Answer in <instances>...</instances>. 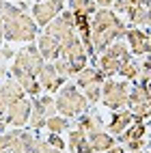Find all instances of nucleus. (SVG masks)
I'll list each match as a JSON object with an SVG mask.
<instances>
[{
  "mask_svg": "<svg viewBox=\"0 0 151 153\" xmlns=\"http://www.w3.org/2000/svg\"><path fill=\"white\" fill-rule=\"evenodd\" d=\"M112 7H115V13H127L132 4H129V0H115Z\"/></svg>",
  "mask_w": 151,
  "mask_h": 153,
  "instance_id": "72a5a7b5",
  "label": "nucleus"
},
{
  "mask_svg": "<svg viewBox=\"0 0 151 153\" xmlns=\"http://www.w3.org/2000/svg\"><path fill=\"white\" fill-rule=\"evenodd\" d=\"M37 50H39V54L43 56V60L45 63H52V60H56L58 56H60V43L56 41L54 37H50V35H45V33H41L37 37Z\"/></svg>",
  "mask_w": 151,
  "mask_h": 153,
  "instance_id": "ddd939ff",
  "label": "nucleus"
},
{
  "mask_svg": "<svg viewBox=\"0 0 151 153\" xmlns=\"http://www.w3.org/2000/svg\"><path fill=\"white\" fill-rule=\"evenodd\" d=\"M129 17L134 28L138 26H149V13H147V7H129V11L125 13Z\"/></svg>",
  "mask_w": 151,
  "mask_h": 153,
  "instance_id": "b1692460",
  "label": "nucleus"
},
{
  "mask_svg": "<svg viewBox=\"0 0 151 153\" xmlns=\"http://www.w3.org/2000/svg\"><path fill=\"white\" fill-rule=\"evenodd\" d=\"M74 153H93V149H91V145H89V140L84 138L82 142H80V145L76 147V151Z\"/></svg>",
  "mask_w": 151,
  "mask_h": 153,
  "instance_id": "c9c22d12",
  "label": "nucleus"
},
{
  "mask_svg": "<svg viewBox=\"0 0 151 153\" xmlns=\"http://www.w3.org/2000/svg\"><path fill=\"white\" fill-rule=\"evenodd\" d=\"M35 2H48V0H35Z\"/></svg>",
  "mask_w": 151,
  "mask_h": 153,
  "instance_id": "de8ad7c7",
  "label": "nucleus"
},
{
  "mask_svg": "<svg viewBox=\"0 0 151 153\" xmlns=\"http://www.w3.org/2000/svg\"><path fill=\"white\" fill-rule=\"evenodd\" d=\"M24 88L19 86L13 78H9L7 82H2L0 84V99L4 101L7 106H11V104H15V101H19V99H24Z\"/></svg>",
  "mask_w": 151,
  "mask_h": 153,
  "instance_id": "2eb2a0df",
  "label": "nucleus"
},
{
  "mask_svg": "<svg viewBox=\"0 0 151 153\" xmlns=\"http://www.w3.org/2000/svg\"><path fill=\"white\" fill-rule=\"evenodd\" d=\"M119 74L123 76L125 80H138V74H140V69H138V63L136 60H125V63H121L119 67Z\"/></svg>",
  "mask_w": 151,
  "mask_h": 153,
  "instance_id": "a878e982",
  "label": "nucleus"
},
{
  "mask_svg": "<svg viewBox=\"0 0 151 153\" xmlns=\"http://www.w3.org/2000/svg\"><path fill=\"white\" fill-rule=\"evenodd\" d=\"M147 13H149V26H151V0L147 2Z\"/></svg>",
  "mask_w": 151,
  "mask_h": 153,
  "instance_id": "c03bdc74",
  "label": "nucleus"
},
{
  "mask_svg": "<svg viewBox=\"0 0 151 153\" xmlns=\"http://www.w3.org/2000/svg\"><path fill=\"white\" fill-rule=\"evenodd\" d=\"M48 145H50V147H54V149L65 151V142H63V138H60L58 134H50V138H48Z\"/></svg>",
  "mask_w": 151,
  "mask_h": 153,
  "instance_id": "2f4dec72",
  "label": "nucleus"
},
{
  "mask_svg": "<svg viewBox=\"0 0 151 153\" xmlns=\"http://www.w3.org/2000/svg\"><path fill=\"white\" fill-rule=\"evenodd\" d=\"M4 131H7V123H4V121H0V134H4Z\"/></svg>",
  "mask_w": 151,
  "mask_h": 153,
  "instance_id": "a18cd8bd",
  "label": "nucleus"
},
{
  "mask_svg": "<svg viewBox=\"0 0 151 153\" xmlns=\"http://www.w3.org/2000/svg\"><path fill=\"white\" fill-rule=\"evenodd\" d=\"M45 127L50 129V134H60L63 129L69 127V121L65 117H60V114H54V117H50L45 121Z\"/></svg>",
  "mask_w": 151,
  "mask_h": 153,
  "instance_id": "bb28decb",
  "label": "nucleus"
},
{
  "mask_svg": "<svg viewBox=\"0 0 151 153\" xmlns=\"http://www.w3.org/2000/svg\"><path fill=\"white\" fill-rule=\"evenodd\" d=\"M30 110H33V101H28L26 97L15 101L7 108V114H4V123L7 125H13V127H26L28 125V119H30Z\"/></svg>",
  "mask_w": 151,
  "mask_h": 153,
  "instance_id": "1a4fd4ad",
  "label": "nucleus"
},
{
  "mask_svg": "<svg viewBox=\"0 0 151 153\" xmlns=\"http://www.w3.org/2000/svg\"><path fill=\"white\" fill-rule=\"evenodd\" d=\"M7 2H17V0H7ZM19 2H24V0H19Z\"/></svg>",
  "mask_w": 151,
  "mask_h": 153,
  "instance_id": "49530a36",
  "label": "nucleus"
},
{
  "mask_svg": "<svg viewBox=\"0 0 151 153\" xmlns=\"http://www.w3.org/2000/svg\"><path fill=\"white\" fill-rule=\"evenodd\" d=\"M54 101H56V112L65 119L84 114L86 108H89L86 97L80 93V88L76 84H63L58 88V95H56Z\"/></svg>",
  "mask_w": 151,
  "mask_h": 153,
  "instance_id": "7ed1b4c3",
  "label": "nucleus"
},
{
  "mask_svg": "<svg viewBox=\"0 0 151 153\" xmlns=\"http://www.w3.org/2000/svg\"><path fill=\"white\" fill-rule=\"evenodd\" d=\"M132 153H143V151H132Z\"/></svg>",
  "mask_w": 151,
  "mask_h": 153,
  "instance_id": "09e8293b",
  "label": "nucleus"
},
{
  "mask_svg": "<svg viewBox=\"0 0 151 153\" xmlns=\"http://www.w3.org/2000/svg\"><path fill=\"white\" fill-rule=\"evenodd\" d=\"M2 76H7V67H4V63H0V78Z\"/></svg>",
  "mask_w": 151,
  "mask_h": 153,
  "instance_id": "37998d69",
  "label": "nucleus"
},
{
  "mask_svg": "<svg viewBox=\"0 0 151 153\" xmlns=\"http://www.w3.org/2000/svg\"><path fill=\"white\" fill-rule=\"evenodd\" d=\"M84 138H86V134H84V131L80 129V127H78V129H71V131H69V138H67V149L74 153V151H76V147H78Z\"/></svg>",
  "mask_w": 151,
  "mask_h": 153,
  "instance_id": "c85d7f7f",
  "label": "nucleus"
},
{
  "mask_svg": "<svg viewBox=\"0 0 151 153\" xmlns=\"http://www.w3.org/2000/svg\"><path fill=\"white\" fill-rule=\"evenodd\" d=\"M52 65H54V69H56V74L63 78V80H67V78H71L74 74H71V67H69V63L65 58H56V60H52Z\"/></svg>",
  "mask_w": 151,
  "mask_h": 153,
  "instance_id": "cd10ccee",
  "label": "nucleus"
},
{
  "mask_svg": "<svg viewBox=\"0 0 151 153\" xmlns=\"http://www.w3.org/2000/svg\"><path fill=\"white\" fill-rule=\"evenodd\" d=\"M43 65H45V60H43L41 54H39L37 45H33V43H28V45H24L22 50H17V52H15L13 67L22 69V71H26V74L35 76V78L39 76V71L43 69Z\"/></svg>",
  "mask_w": 151,
  "mask_h": 153,
  "instance_id": "423d86ee",
  "label": "nucleus"
},
{
  "mask_svg": "<svg viewBox=\"0 0 151 153\" xmlns=\"http://www.w3.org/2000/svg\"><path fill=\"white\" fill-rule=\"evenodd\" d=\"M125 147H127L129 151H143V149L147 147V142H145V138H138V140H129V142H125Z\"/></svg>",
  "mask_w": 151,
  "mask_h": 153,
  "instance_id": "473e14b6",
  "label": "nucleus"
},
{
  "mask_svg": "<svg viewBox=\"0 0 151 153\" xmlns=\"http://www.w3.org/2000/svg\"><path fill=\"white\" fill-rule=\"evenodd\" d=\"M11 78L24 88L26 95H30V97H39L41 95V84H39V80L35 76H30V74H26V71H22V69H17V67L11 65Z\"/></svg>",
  "mask_w": 151,
  "mask_h": 153,
  "instance_id": "f8f14e48",
  "label": "nucleus"
},
{
  "mask_svg": "<svg viewBox=\"0 0 151 153\" xmlns=\"http://www.w3.org/2000/svg\"><path fill=\"white\" fill-rule=\"evenodd\" d=\"M138 69H140V82H151V54H147L145 56V60L138 65Z\"/></svg>",
  "mask_w": 151,
  "mask_h": 153,
  "instance_id": "7c9ffc66",
  "label": "nucleus"
},
{
  "mask_svg": "<svg viewBox=\"0 0 151 153\" xmlns=\"http://www.w3.org/2000/svg\"><path fill=\"white\" fill-rule=\"evenodd\" d=\"M33 112H39L41 117L50 119V117H54L56 114V101L54 97H50V95H39L33 99Z\"/></svg>",
  "mask_w": 151,
  "mask_h": 153,
  "instance_id": "6ab92c4d",
  "label": "nucleus"
},
{
  "mask_svg": "<svg viewBox=\"0 0 151 153\" xmlns=\"http://www.w3.org/2000/svg\"><path fill=\"white\" fill-rule=\"evenodd\" d=\"M89 30H91V48H93V54L97 56L110 43H115L119 37H125L127 26L112 9H97L89 19Z\"/></svg>",
  "mask_w": 151,
  "mask_h": 153,
  "instance_id": "f257e3e1",
  "label": "nucleus"
},
{
  "mask_svg": "<svg viewBox=\"0 0 151 153\" xmlns=\"http://www.w3.org/2000/svg\"><path fill=\"white\" fill-rule=\"evenodd\" d=\"M60 58H65L67 63H69V67H71V74H74V76H78L82 69H86L89 54H86V50H84L82 41H80V37H76L67 48L60 50Z\"/></svg>",
  "mask_w": 151,
  "mask_h": 153,
  "instance_id": "6e6552de",
  "label": "nucleus"
},
{
  "mask_svg": "<svg viewBox=\"0 0 151 153\" xmlns=\"http://www.w3.org/2000/svg\"><path fill=\"white\" fill-rule=\"evenodd\" d=\"M147 2H149V0H129L132 7H147Z\"/></svg>",
  "mask_w": 151,
  "mask_h": 153,
  "instance_id": "58836bf2",
  "label": "nucleus"
},
{
  "mask_svg": "<svg viewBox=\"0 0 151 153\" xmlns=\"http://www.w3.org/2000/svg\"><path fill=\"white\" fill-rule=\"evenodd\" d=\"M132 123H134V114H132L129 110L121 108V110H115V114H112V119H110V123H108L106 127H108V134L121 136Z\"/></svg>",
  "mask_w": 151,
  "mask_h": 153,
  "instance_id": "4468645a",
  "label": "nucleus"
},
{
  "mask_svg": "<svg viewBox=\"0 0 151 153\" xmlns=\"http://www.w3.org/2000/svg\"><path fill=\"white\" fill-rule=\"evenodd\" d=\"M102 82H104V76L99 74L97 69H93V67H86V69H82L76 76V86L78 88H86L91 84H102Z\"/></svg>",
  "mask_w": 151,
  "mask_h": 153,
  "instance_id": "aec40b11",
  "label": "nucleus"
},
{
  "mask_svg": "<svg viewBox=\"0 0 151 153\" xmlns=\"http://www.w3.org/2000/svg\"><path fill=\"white\" fill-rule=\"evenodd\" d=\"M0 58H2V60H11V58H15V50H11V45L0 48Z\"/></svg>",
  "mask_w": 151,
  "mask_h": 153,
  "instance_id": "f704fd0d",
  "label": "nucleus"
},
{
  "mask_svg": "<svg viewBox=\"0 0 151 153\" xmlns=\"http://www.w3.org/2000/svg\"><path fill=\"white\" fill-rule=\"evenodd\" d=\"M45 35L54 37L56 41L60 43V50L67 48L78 37L76 35V24H74V13L71 11H63V13L54 19V22H50L45 26Z\"/></svg>",
  "mask_w": 151,
  "mask_h": 153,
  "instance_id": "20e7f679",
  "label": "nucleus"
},
{
  "mask_svg": "<svg viewBox=\"0 0 151 153\" xmlns=\"http://www.w3.org/2000/svg\"><path fill=\"white\" fill-rule=\"evenodd\" d=\"M104 52H108L110 56H115L119 63H125V60H129L132 58V54H129V50H127V43H123V41H115V43H110Z\"/></svg>",
  "mask_w": 151,
  "mask_h": 153,
  "instance_id": "393cba45",
  "label": "nucleus"
},
{
  "mask_svg": "<svg viewBox=\"0 0 151 153\" xmlns=\"http://www.w3.org/2000/svg\"><path fill=\"white\" fill-rule=\"evenodd\" d=\"M86 140H89L91 149H93V153H104V151L115 147V136L104 131V129L102 131H93V134H86Z\"/></svg>",
  "mask_w": 151,
  "mask_h": 153,
  "instance_id": "dca6fc26",
  "label": "nucleus"
},
{
  "mask_svg": "<svg viewBox=\"0 0 151 153\" xmlns=\"http://www.w3.org/2000/svg\"><path fill=\"white\" fill-rule=\"evenodd\" d=\"M7 108H9V106L4 104V101H2V99H0V119H2V117L7 114Z\"/></svg>",
  "mask_w": 151,
  "mask_h": 153,
  "instance_id": "ea45409f",
  "label": "nucleus"
},
{
  "mask_svg": "<svg viewBox=\"0 0 151 153\" xmlns=\"http://www.w3.org/2000/svg\"><path fill=\"white\" fill-rule=\"evenodd\" d=\"M125 39H127L129 54H138V56L151 54V33H145L140 28H127Z\"/></svg>",
  "mask_w": 151,
  "mask_h": 153,
  "instance_id": "9d476101",
  "label": "nucleus"
},
{
  "mask_svg": "<svg viewBox=\"0 0 151 153\" xmlns=\"http://www.w3.org/2000/svg\"><path fill=\"white\" fill-rule=\"evenodd\" d=\"M0 153H11L9 147H7V136L4 134H0Z\"/></svg>",
  "mask_w": 151,
  "mask_h": 153,
  "instance_id": "4c0bfd02",
  "label": "nucleus"
},
{
  "mask_svg": "<svg viewBox=\"0 0 151 153\" xmlns=\"http://www.w3.org/2000/svg\"><path fill=\"white\" fill-rule=\"evenodd\" d=\"M127 95H129V84L127 82H115L106 78L102 82V101L110 110H121L127 106Z\"/></svg>",
  "mask_w": 151,
  "mask_h": 153,
  "instance_id": "39448f33",
  "label": "nucleus"
},
{
  "mask_svg": "<svg viewBox=\"0 0 151 153\" xmlns=\"http://www.w3.org/2000/svg\"><path fill=\"white\" fill-rule=\"evenodd\" d=\"M145 101H151V82H138L127 95V110H132Z\"/></svg>",
  "mask_w": 151,
  "mask_h": 153,
  "instance_id": "f3484780",
  "label": "nucleus"
},
{
  "mask_svg": "<svg viewBox=\"0 0 151 153\" xmlns=\"http://www.w3.org/2000/svg\"><path fill=\"white\" fill-rule=\"evenodd\" d=\"M4 41V24H2V19H0V43Z\"/></svg>",
  "mask_w": 151,
  "mask_h": 153,
  "instance_id": "79ce46f5",
  "label": "nucleus"
},
{
  "mask_svg": "<svg viewBox=\"0 0 151 153\" xmlns=\"http://www.w3.org/2000/svg\"><path fill=\"white\" fill-rule=\"evenodd\" d=\"M63 0H48V2H35L33 9H30V17L35 19L37 26H48L50 22H54V19L63 13Z\"/></svg>",
  "mask_w": 151,
  "mask_h": 153,
  "instance_id": "0eeeda50",
  "label": "nucleus"
},
{
  "mask_svg": "<svg viewBox=\"0 0 151 153\" xmlns=\"http://www.w3.org/2000/svg\"><path fill=\"white\" fill-rule=\"evenodd\" d=\"M37 80H39V84H41V91H45V93H58V88L65 84V80L56 74V69H54L52 63L43 65V69L39 71Z\"/></svg>",
  "mask_w": 151,
  "mask_h": 153,
  "instance_id": "9b49d317",
  "label": "nucleus"
},
{
  "mask_svg": "<svg viewBox=\"0 0 151 153\" xmlns=\"http://www.w3.org/2000/svg\"><path fill=\"white\" fill-rule=\"evenodd\" d=\"M104 153H125V149H123V147H112V149H108V151H104Z\"/></svg>",
  "mask_w": 151,
  "mask_h": 153,
  "instance_id": "a19ab883",
  "label": "nucleus"
},
{
  "mask_svg": "<svg viewBox=\"0 0 151 153\" xmlns=\"http://www.w3.org/2000/svg\"><path fill=\"white\" fill-rule=\"evenodd\" d=\"M95 67H97L99 74L104 76V80H106V78H112L115 74H119L121 63H119L115 56H110L108 52H102L99 56H95Z\"/></svg>",
  "mask_w": 151,
  "mask_h": 153,
  "instance_id": "a211bd4d",
  "label": "nucleus"
},
{
  "mask_svg": "<svg viewBox=\"0 0 151 153\" xmlns=\"http://www.w3.org/2000/svg\"><path fill=\"white\" fill-rule=\"evenodd\" d=\"M82 95L86 97V101H99L102 99V84H91L86 88H82Z\"/></svg>",
  "mask_w": 151,
  "mask_h": 153,
  "instance_id": "c756f323",
  "label": "nucleus"
},
{
  "mask_svg": "<svg viewBox=\"0 0 151 153\" xmlns=\"http://www.w3.org/2000/svg\"><path fill=\"white\" fill-rule=\"evenodd\" d=\"M0 19L4 24V41L9 43H33L39 37V26L28 15V11L19 9V4L4 0L0 9Z\"/></svg>",
  "mask_w": 151,
  "mask_h": 153,
  "instance_id": "f03ea898",
  "label": "nucleus"
},
{
  "mask_svg": "<svg viewBox=\"0 0 151 153\" xmlns=\"http://www.w3.org/2000/svg\"><path fill=\"white\" fill-rule=\"evenodd\" d=\"M69 2V9H71L74 15H84V17H91L95 11H97V4L93 0H67Z\"/></svg>",
  "mask_w": 151,
  "mask_h": 153,
  "instance_id": "4be33fe9",
  "label": "nucleus"
},
{
  "mask_svg": "<svg viewBox=\"0 0 151 153\" xmlns=\"http://www.w3.org/2000/svg\"><path fill=\"white\" fill-rule=\"evenodd\" d=\"M93 2L97 4V9H110L115 0H93Z\"/></svg>",
  "mask_w": 151,
  "mask_h": 153,
  "instance_id": "e433bc0d",
  "label": "nucleus"
},
{
  "mask_svg": "<svg viewBox=\"0 0 151 153\" xmlns=\"http://www.w3.org/2000/svg\"><path fill=\"white\" fill-rule=\"evenodd\" d=\"M63 153H67V151H63Z\"/></svg>",
  "mask_w": 151,
  "mask_h": 153,
  "instance_id": "8fccbe9b",
  "label": "nucleus"
},
{
  "mask_svg": "<svg viewBox=\"0 0 151 153\" xmlns=\"http://www.w3.org/2000/svg\"><path fill=\"white\" fill-rule=\"evenodd\" d=\"M78 127L82 129L84 134H93V131H102L104 123H102V119L95 117V114H84V117H80Z\"/></svg>",
  "mask_w": 151,
  "mask_h": 153,
  "instance_id": "5701e85b",
  "label": "nucleus"
},
{
  "mask_svg": "<svg viewBox=\"0 0 151 153\" xmlns=\"http://www.w3.org/2000/svg\"><path fill=\"white\" fill-rule=\"evenodd\" d=\"M145 131H147V125H145V121H140V119H134V123L129 125L123 134L119 136V140L123 142H129V140H138V138H143L145 136Z\"/></svg>",
  "mask_w": 151,
  "mask_h": 153,
  "instance_id": "412c9836",
  "label": "nucleus"
}]
</instances>
